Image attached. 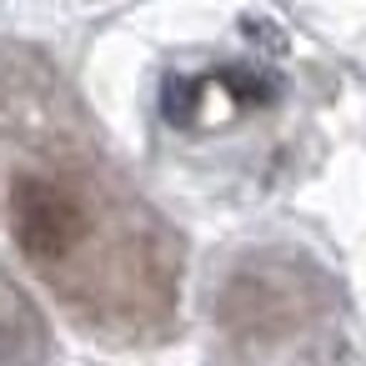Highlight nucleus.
<instances>
[{
  "instance_id": "f257e3e1",
  "label": "nucleus",
  "mask_w": 366,
  "mask_h": 366,
  "mask_svg": "<svg viewBox=\"0 0 366 366\" xmlns=\"http://www.w3.org/2000/svg\"><path fill=\"white\" fill-rule=\"evenodd\" d=\"M81 236V206L51 181L16 186V241L31 256H61Z\"/></svg>"
}]
</instances>
